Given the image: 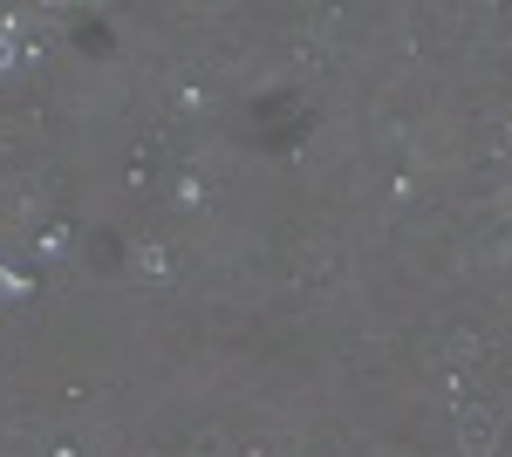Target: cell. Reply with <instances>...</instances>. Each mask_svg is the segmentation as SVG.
I'll return each mask as SVG.
<instances>
[{"instance_id": "6da1fadb", "label": "cell", "mask_w": 512, "mask_h": 457, "mask_svg": "<svg viewBox=\"0 0 512 457\" xmlns=\"http://www.w3.org/2000/svg\"><path fill=\"white\" fill-rule=\"evenodd\" d=\"M28 294H35V280H28V273H14L7 260H0V301H28Z\"/></svg>"}, {"instance_id": "7a4b0ae2", "label": "cell", "mask_w": 512, "mask_h": 457, "mask_svg": "<svg viewBox=\"0 0 512 457\" xmlns=\"http://www.w3.org/2000/svg\"><path fill=\"white\" fill-rule=\"evenodd\" d=\"M137 273H144V280H164V273H171V260H164L158 246H137Z\"/></svg>"}, {"instance_id": "3957f363", "label": "cell", "mask_w": 512, "mask_h": 457, "mask_svg": "<svg viewBox=\"0 0 512 457\" xmlns=\"http://www.w3.org/2000/svg\"><path fill=\"white\" fill-rule=\"evenodd\" d=\"M14 55H21V48H14V41L0 35V69H7V62H14Z\"/></svg>"}]
</instances>
